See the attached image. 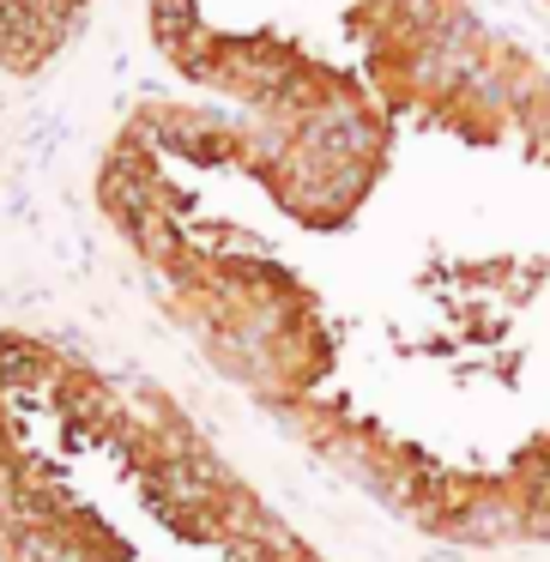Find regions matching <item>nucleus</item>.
<instances>
[{
  "mask_svg": "<svg viewBox=\"0 0 550 562\" xmlns=\"http://www.w3.org/2000/svg\"><path fill=\"white\" fill-rule=\"evenodd\" d=\"M0 562H308L151 393L0 333Z\"/></svg>",
  "mask_w": 550,
  "mask_h": 562,
  "instance_id": "nucleus-1",
  "label": "nucleus"
},
{
  "mask_svg": "<svg viewBox=\"0 0 550 562\" xmlns=\"http://www.w3.org/2000/svg\"><path fill=\"white\" fill-rule=\"evenodd\" d=\"M98 0H0V74L31 79L74 49Z\"/></svg>",
  "mask_w": 550,
  "mask_h": 562,
  "instance_id": "nucleus-3",
  "label": "nucleus"
},
{
  "mask_svg": "<svg viewBox=\"0 0 550 562\" xmlns=\"http://www.w3.org/2000/svg\"><path fill=\"white\" fill-rule=\"evenodd\" d=\"M388 7L400 0H146V31L182 86L243 110L315 61L357 67Z\"/></svg>",
  "mask_w": 550,
  "mask_h": 562,
  "instance_id": "nucleus-2",
  "label": "nucleus"
}]
</instances>
